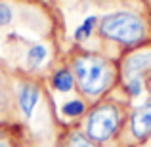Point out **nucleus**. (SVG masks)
<instances>
[{"label": "nucleus", "mask_w": 151, "mask_h": 147, "mask_svg": "<svg viewBox=\"0 0 151 147\" xmlns=\"http://www.w3.org/2000/svg\"><path fill=\"white\" fill-rule=\"evenodd\" d=\"M69 69L73 71L77 94L94 105L119 88V65L115 59L94 50L78 48L71 52Z\"/></svg>", "instance_id": "1"}, {"label": "nucleus", "mask_w": 151, "mask_h": 147, "mask_svg": "<svg viewBox=\"0 0 151 147\" xmlns=\"http://www.w3.org/2000/svg\"><path fill=\"white\" fill-rule=\"evenodd\" d=\"M130 107L126 101L107 96L105 99L90 105L88 113L81 120V130L96 145L105 147L113 141H119L128 118Z\"/></svg>", "instance_id": "2"}, {"label": "nucleus", "mask_w": 151, "mask_h": 147, "mask_svg": "<svg viewBox=\"0 0 151 147\" xmlns=\"http://www.w3.org/2000/svg\"><path fill=\"white\" fill-rule=\"evenodd\" d=\"M119 90L130 101L147 96V80L151 78V40L136 48L124 50L117 59Z\"/></svg>", "instance_id": "3"}, {"label": "nucleus", "mask_w": 151, "mask_h": 147, "mask_svg": "<svg viewBox=\"0 0 151 147\" xmlns=\"http://www.w3.org/2000/svg\"><path fill=\"white\" fill-rule=\"evenodd\" d=\"M98 34L111 44L130 50L149 40V27L145 19L134 11L115 10L100 17Z\"/></svg>", "instance_id": "4"}, {"label": "nucleus", "mask_w": 151, "mask_h": 147, "mask_svg": "<svg viewBox=\"0 0 151 147\" xmlns=\"http://www.w3.org/2000/svg\"><path fill=\"white\" fill-rule=\"evenodd\" d=\"M151 140V96L147 94L138 105L130 107L121 141L122 147H140Z\"/></svg>", "instance_id": "5"}, {"label": "nucleus", "mask_w": 151, "mask_h": 147, "mask_svg": "<svg viewBox=\"0 0 151 147\" xmlns=\"http://www.w3.org/2000/svg\"><path fill=\"white\" fill-rule=\"evenodd\" d=\"M12 86H14L15 113L25 122H31L44 98V86L33 77H17L15 80H12Z\"/></svg>", "instance_id": "6"}, {"label": "nucleus", "mask_w": 151, "mask_h": 147, "mask_svg": "<svg viewBox=\"0 0 151 147\" xmlns=\"http://www.w3.org/2000/svg\"><path fill=\"white\" fill-rule=\"evenodd\" d=\"M90 109V103L86 99H82L78 94L75 96L63 99L58 107V113H59V118H61L65 124H71V122H77V120H82L84 115L88 113Z\"/></svg>", "instance_id": "7"}, {"label": "nucleus", "mask_w": 151, "mask_h": 147, "mask_svg": "<svg viewBox=\"0 0 151 147\" xmlns=\"http://www.w3.org/2000/svg\"><path fill=\"white\" fill-rule=\"evenodd\" d=\"M48 84L55 94L61 96H69V94L77 92V84H75V77L73 71L69 69V65H59L55 69H52L50 77H48Z\"/></svg>", "instance_id": "8"}, {"label": "nucleus", "mask_w": 151, "mask_h": 147, "mask_svg": "<svg viewBox=\"0 0 151 147\" xmlns=\"http://www.w3.org/2000/svg\"><path fill=\"white\" fill-rule=\"evenodd\" d=\"M15 101H14V86L0 73V124H8L14 120Z\"/></svg>", "instance_id": "9"}, {"label": "nucleus", "mask_w": 151, "mask_h": 147, "mask_svg": "<svg viewBox=\"0 0 151 147\" xmlns=\"http://www.w3.org/2000/svg\"><path fill=\"white\" fill-rule=\"evenodd\" d=\"M48 57H50V48L46 42H33V44L27 46L25 50V69L29 73H37L40 71L42 67L48 63Z\"/></svg>", "instance_id": "10"}, {"label": "nucleus", "mask_w": 151, "mask_h": 147, "mask_svg": "<svg viewBox=\"0 0 151 147\" xmlns=\"http://www.w3.org/2000/svg\"><path fill=\"white\" fill-rule=\"evenodd\" d=\"M55 147H100L96 145L84 132L81 130V126H69L63 132V136L59 138Z\"/></svg>", "instance_id": "11"}, {"label": "nucleus", "mask_w": 151, "mask_h": 147, "mask_svg": "<svg viewBox=\"0 0 151 147\" xmlns=\"http://www.w3.org/2000/svg\"><path fill=\"white\" fill-rule=\"evenodd\" d=\"M98 23H100V17L98 15H86L73 31V42L75 44H84L90 38L94 37V33H98Z\"/></svg>", "instance_id": "12"}, {"label": "nucleus", "mask_w": 151, "mask_h": 147, "mask_svg": "<svg viewBox=\"0 0 151 147\" xmlns=\"http://www.w3.org/2000/svg\"><path fill=\"white\" fill-rule=\"evenodd\" d=\"M15 19V10L12 2L8 0H0V29H8Z\"/></svg>", "instance_id": "13"}, {"label": "nucleus", "mask_w": 151, "mask_h": 147, "mask_svg": "<svg viewBox=\"0 0 151 147\" xmlns=\"http://www.w3.org/2000/svg\"><path fill=\"white\" fill-rule=\"evenodd\" d=\"M0 147H14V140H12L8 134L2 136V138H0Z\"/></svg>", "instance_id": "14"}, {"label": "nucleus", "mask_w": 151, "mask_h": 147, "mask_svg": "<svg viewBox=\"0 0 151 147\" xmlns=\"http://www.w3.org/2000/svg\"><path fill=\"white\" fill-rule=\"evenodd\" d=\"M4 126H6V124H0V138L6 136V128H4Z\"/></svg>", "instance_id": "15"}, {"label": "nucleus", "mask_w": 151, "mask_h": 147, "mask_svg": "<svg viewBox=\"0 0 151 147\" xmlns=\"http://www.w3.org/2000/svg\"><path fill=\"white\" fill-rule=\"evenodd\" d=\"M147 94H149V96H151V78H149V80H147Z\"/></svg>", "instance_id": "16"}, {"label": "nucleus", "mask_w": 151, "mask_h": 147, "mask_svg": "<svg viewBox=\"0 0 151 147\" xmlns=\"http://www.w3.org/2000/svg\"><path fill=\"white\" fill-rule=\"evenodd\" d=\"M140 147H151V140H149V141H145V143H144V145H140Z\"/></svg>", "instance_id": "17"}]
</instances>
